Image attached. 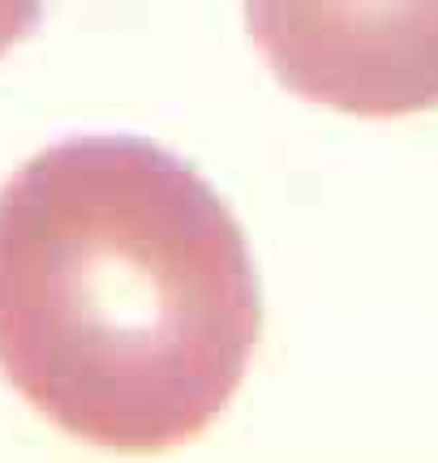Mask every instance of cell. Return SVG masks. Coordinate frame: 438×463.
<instances>
[{"label": "cell", "instance_id": "cell-3", "mask_svg": "<svg viewBox=\"0 0 438 463\" xmlns=\"http://www.w3.org/2000/svg\"><path fill=\"white\" fill-rule=\"evenodd\" d=\"M39 17H43V0H0V56L22 43L39 26Z\"/></svg>", "mask_w": 438, "mask_h": 463}, {"label": "cell", "instance_id": "cell-1", "mask_svg": "<svg viewBox=\"0 0 438 463\" xmlns=\"http://www.w3.org/2000/svg\"><path fill=\"white\" fill-rule=\"evenodd\" d=\"M258 331L245 232L181 155L86 133L5 181L0 373L69 438L120 455L198 438Z\"/></svg>", "mask_w": 438, "mask_h": 463}, {"label": "cell", "instance_id": "cell-2", "mask_svg": "<svg viewBox=\"0 0 438 463\" xmlns=\"http://www.w3.org/2000/svg\"><path fill=\"white\" fill-rule=\"evenodd\" d=\"M245 22L301 99L366 120L438 108V0H245Z\"/></svg>", "mask_w": 438, "mask_h": 463}]
</instances>
